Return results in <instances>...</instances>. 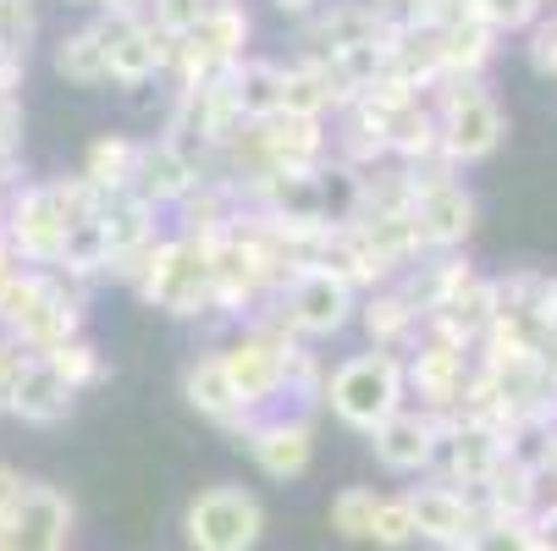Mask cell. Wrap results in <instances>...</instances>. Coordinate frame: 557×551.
Masks as SVG:
<instances>
[{"mask_svg":"<svg viewBox=\"0 0 557 551\" xmlns=\"http://www.w3.org/2000/svg\"><path fill=\"white\" fill-rule=\"evenodd\" d=\"M0 414H7V409H0Z\"/></svg>","mask_w":557,"mask_h":551,"instance_id":"c3c4849f","label":"cell"},{"mask_svg":"<svg viewBox=\"0 0 557 551\" xmlns=\"http://www.w3.org/2000/svg\"><path fill=\"white\" fill-rule=\"evenodd\" d=\"M354 321L364 326V342L370 348L409 353L420 342V321H425V314L404 298V287H397V281H381V287L359 292V314H354Z\"/></svg>","mask_w":557,"mask_h":551,"instance_id":"ffe728a7","label":"cell"},{"mask_svg":"<svg viewBox=\"0 0 557 551\" xmlns=\"http://www.w3.org/2000/svg\"><path fill=\"white\" fill-rule=\"evenodd\" d=\"M249 39H255V17L244 0H215V7L172 39V61H166V84L172 89H188V84H210V77L232 72L237 61L249 55Z\"/></svg>","mask_w":557,"mask_h":551,"instance_id":"277c9868","label":"cell"},{"mask_svg":"<svg viewBox=\"0 0 557 551\" xmlns=\"http://www.w3.org/2000/svg\"><path fill=\"white\" fill-rule=\"evenodd\" d=\"M50 61H55V72L66 77L72 89H100V84H111V72H106V50H100L95 23H84V28H66V34L55 39Z\"/></svg>","mask_w":557,"mask_h":551,"instance_id":"4316f807","label":"cell"},{"mask_svg":"<svg viewBox=\"0 0 557 551\" xmlns=\"http://www.w3.org/2000/svg\"><path fill=\"white\" fill-rule=\"evenodd\" d=\"M530 66L541 77H557V12L552 17L541 12V23L530 28Z\"/></svg>","mask_w":557,"mask_h":551,"instance_id":"836d02e7","label":"cell"},{"mask_svg":"<svg viewBox=\"0 0 557 551\" xmlns=\"http://www.w3.org/2000/svg\"><path fill=\"white\" fill-rule=\"evenodd\" d=\"M271 7H276L282 17H298V23H304L309 12H321V7H326V0H271Z\"/></svg>","mask_w":557,"mask_h":551,"instance_id":"ab89813d","label":"cell"},{"mask_svg":"<svg viewBox=\"0 0 557 551\" xmlns=\"http://www.w3.org/2000/svg\"><path fill=\"white\" fill-rule=\"evenodd\" d=\"M260 133V149L271 172H314L332 161V122L321 116H287V111H271L255 122Z\"/></svg>","mask_w":557,"mask_h":551,"instance_id":"2e32d148","label":"cell"},{"mask_svg":"<svg viewBox=\"0 0 557 551\" xmlns=\"http://www.w3.org/2000/svg\"><path fill=\"white\" fill-rule=\"evenodd\" d=\"M72 403H77V391L55 375V364L50 359H28L23 364V375L12 380V391H7V414L12 419H23V425H61L66 414H72Z\"/></svg>","mask_w":557,"mask_h":551,"instance_id":"44dd1931","label":"cell"},{"mask_svg":"<svg viewBox=\"0 0 557 551\" xmlns=\"http://www.w3.org/2000/svg\"><path fill=\"white\" fill-rule=\"evenodd\" d=\"M39 34V0H0V50L28 55Z\"/></svg>","mask_w":557,"mask_h":551,"instance_id":"1f68e13d","label":"cell"},{"mask_svg":"<svg viewBox=\"0 0 557 551\" xmlns=\"http://www.w3.org/2000/svg\"><path fill=\"white\" fill-rule=\"evenodd\" d=\"M7 199H12V188H0V221H7Z\"/></svg>","mask_w":557,"mask_h":551,"instance_id":"7bdbcfd3","label":"cell"},{"mask_svg":"<svg viewBox=\"0 0 557 551\" xmlns=\"http://www.w3.org/2000/svg\"><path fill=\"white\" fill-rule=\"evenodd\" d=\"M375 502L381 491L375 486H343L326 508V524L343 535V540H370V524H375Z\"/></svg>","mask_w":557,"mask_h":551,"instance_id":"f1b7e54d","label":"cell"},{"mask_svg":"<svg viewBox=\"0 0 557 551\" xmlns=\"http://www.w3.org/2000/svg\"><path fill=\"white\" fill-rule=\"evenodd\" d=\"M172 215H177L172 231H183V238H199V243H215L221 231L232 226V215H237V193L221 188V183H205V177H199V183L172 204Z\"/></svg>","mask_w":557,"mask_h":551,"instance_id":"7402d4cb","label":"cell"},{"mask_svg":"<svg viewBox=\"0 0 557 551\" xmlns=\"http://www.w3.org/2000/svg\"><path fill=\"white\" fill-rule=\"evenodd\" d=\"M149 309L172 314V321H215L210 309V243L183 238V231H161L138 260L127 281Z\"/></svg>","mask_w":557,"mask_h":551,"instance_id":"6da1fadb","label":"cell"},{"mask_svg":"<svg viewBox=\"0 0 557 551\" xmlns=\"http://www.w3.org/2000/svg\"><path fill=\"white\" fill-rule=\"evenodd\" d=\"M409 403V380H404V353H386V348H364L348 353L337 370H326V403L348 430L370 436L386 414H397Z\"/></svg>","mask_w":557,"mask_h":551,"instance_id":"3957f363","label":"cell"},{"mask_svg":"<svg viewBox=\"0 0 557 551\" xmlns=\"http://www.w3.org/2000/svg\"><path fill=\"white\" fill-rule=\"evenodd\" d=\"M276 309H282V321H287L304 342H332V337H343V331L354 326L359 292H354L343 276L309 265V271H298V276L282 281Z\"/></svg>","mask_w":557,"mask_h":551,"instance_id":"52a82bcc","label":"cell"},{"mask_svg":"<svg viewBox=\"0 0 557 551\" xmlns=\"http://www.w3.org/2000/svg\"><path fill=\"white\" fill-rule=\"evenodd\" d=\"M541 12H546V0H469V17L481 28H492L497 39L503 34H530L541 23Z\"/></svg>","mask_w":557,"mask_h":551,"instance_id":"f546056e","label":"cell"},{"mask_svg":"<svg viewBox=\"0 0 557 551\" xmlns=\"http://www.w3.org/2000/svg\"><path fill=\"white\" fill-rule=\"evenodd\" d=\"M23 72H28V55L0 50V95H17L23 89Z\"/></svg>","mask_w":557,"mask_h":551,"instance_id":"74e56055","label":"cell"},{"mask_svg":"<svg viewBox=\"0 0 557 551\" xmlns=\"http://www.w3.org/2000/svg\"><path fill=\"white\" fill-rule=\"evenodd\" d=\"M244 447L265 480H298L314 463V419L304 409H271L249 425Z\"/></svg>","mask_w":557,"mask_h":551,"instance_id":"8fae6325","label":"cell"},{"mask_svg":"<svg viewBox=\"0 0 557 551\" xmlns=\"http://www.w3.org/2000/svg\"><path fill=\"white\" fill-rule=\"evenodd\" d=\"M183 398H188V409H194L199 419H210V425L226 430L232 441H244L249 425L260 419L255 409H244V398H237V386L226 380L215 348H205V353H194V359L183 364Z\"/></svg>","mask_w":557,"mask_h":551,"instance_id":"9a60e30c","label":"cell"},{"mask_svg":"<svg viewBox=\"0 0 557 551\" xmlns=\"http://www.w3.org/2000/svg\"><path fill=\"white\" fill-rule=\"evenodd\" d=\"M497 463H503V436L453 419V425L442 430V447H436L431 475H442V480H453V486H463V491H481Z\"/></svg>","mask_w":557,"mask_h":551,"instance_id":"ac0fdd59","label":"cell"},{"mask_svg":"<svg viewBox=\"0 0 557 551\" xmlns=\"http://www.w3.org/2000/svg\"><path fill=\"white\" fill-rule=\"evenodd\" d=\"M23 276V260L12 254V243L0 238V303H7V292H12V281Z\"/></svg>","mask_w":557,"mask_h":551,"instance_id":"f35d334b","label":"cell"},{"mask_svg":"<svg viewBox=\"0 0 557 551\" xmlns=\"http://www.w3.org/2000/svg\"><path fill=\"white\" fill-rule=\"evenodd\" d=\"M133 161H138V138H127V133H100V138L84 149V161H77V177H84L100 199H111V193H127Z\"/></svg>","mask_w":557,"mask_h":551,"instance_id":"603a6c76","label":"cell"},{"mask_svg":"<svg viewBox=\"0 0 557 551\" xmlns=\"http://www.w3.org/2000/svg\"><path fill=\"white\" fill-rule=\"evenodd\" d=\"M436 447H442V419L414 409V403H404L370 430V452L386 475H431Z\"/></svg>","mask_w":557,"mask_h":551,"instance_id":"7c38bea8","label":"cell"},{"mask_svg":"<svg viewBox=\"0 0 557 551\" xmlns=\"http://www.w3.org/2000/svg\"><path fill=\"white\" fill-rule=\"evenodd\" d=\"M530 529H535V540H541V551H557V497H546V502L535 508V518H530Z\"/></svg>","mask_w":557,"mask_h":551,"instance_id":"8d00e7d4","label":"cell"},{"mask_svg":"<svg viewBox=\"0 0 557 551\" xmlns=\"http://www.w3.org/2000/svg\"><path fill=\"white\" fill-rule=\"evenodd\" d=\"M210 7H215V0H149L144 17H149L154 28H161V34H172V39H177V34H188Z\"/></svg>","mask_w":557,"mask_h":551,"instance_id":"d6a6232c","label":"cell"},{"mask_svg":"<svg viewBox=\"0 0 557 551\" xmlns=\"http://www.w3.org/2000/svg\"><path fill=\"white\" fill-rule=\"evenodd\" d=\"M492 61H497V34L492 28H481L474 17L442 28V77H486Z\"/></svg>","mask_w":557,"mask_h":551,"instance_id":"d4e9b609","label":"cell"},{"mask_svg":"<svg viewBox=\"0 0 557 551\" xmlns=\"http://www.w3.org/2000/svg\"><path fill=\"white\" fill-rule=\"evenodd\" d=\"M95 34H100V50H106L111 84H122V89H144V84H154V77H166L172 34H161L149 17H133V12H100V17H95Z\"/></svg>","mask_w":557,"mask_h":551,"instance_id":"ba28073f","label":"cell"},{"mask_svg":"<svg viewBox=\"0 0 557 551\" xmlns=\"http://www.w3.org/2000/svg\"><path fill=\"white\" fill-rule=\"evenodd\" d=\"M546 7H552V0H546Z\"/></svg>","mask_w":557,"mask_h":551,"instance_id":"7dc6e473","label":"cell"},{"mask_svg":"<svg viewBox=\"0 0 557 551\" xmlns=\"http://www.w3.org/2000/svg\"><path fill=\"white\" fill-rule=\"evenodd\" d=\"M442 127V154L463 172V166H481L503 149L508 138V116L497 105V95L486 89V77H442V84L425 95Z\"/></svg>","mask_w":557,"mask_h":551,"instance_id":"7a4b0ae2","label":"cell"},{"mask_svg":"<svg viewBox=\"0 0 557 551\" xmlns=\"http://www.w3.org/2000/svg\"><path fill=\"white\" fill-rule=\"evenodd\" d=\"M72 524H77V508L61 486H45V480H28L12 524L0 529V546L7 551H66L72 540Z\"/></svg>","mask_w":557,"mask_h":551,"instance_id":"5bb4252c","label":"cell"},{"mask_svg":"<svg viewBox=\"0 0 557 551\" xmlns=\"http://www.w3.org/2000/svg\"><path fill=\"white\" fill-rule=\"evenodd\" d=\"M546 359H552V370H557V342H552V348H546Z\"/></svg>","mask_w":557,"mask_h":551,"instance_id":"bcb514c9","label":"cell"},{"mask_svg":"<svg viewBox=\"0 0 557 551\" xmlns=\"http://www.w3.org/2000/svg\"><path fill=\"white\" fill-rule=\"evenodd\" d=\"M61 215L50 204V188L45 183H17L12 199H7V221H0V238L12 243V254L23 265H55L61 254Z\"/></svg>","mask_w":557,"mask_h":551,"instance_id":"4fadbf2b","label":"cell"},{"mask_svg":"<svg viewBox=\"0 0 557 551\" xmlns=\"http://www.w3.org/2000/svg\"><path fill=\"white\" fill-rule=\"evenodd\" d=\"M474 502H481V518H486V524H519V518H535V508L546 502V475L503 452V463L486 475V486L474 491Z\"/></svg>","mask_w":557,"mask_h":551,"instance_id":"d6986e66","label":"cell"},{"mask_svg":"<svg viewBox=\"0 0 557 551\" xmlns=\"http://www.w3.org/2000/svg\"><path fill=\"white\" fill-rule=\"evenodd\" d=\"M226 89H232V100H237V111H244L249 122H260V116H271V111H282V61H271V55H244L232 72H226Z\"/></svg>","mask_w":557,"mask_h":551,"instance_id":"cb8c5ba5","label":"cell"},{"mask_svg":"<svg viewBox=\"0 0 557 551\" xmlns=\"http://www.w3.org/2000/svg\"><path fill=\"white\" fill-rule=\"evenodd\" d=\"M447 551H481V546H474V540H469V546H447Z\"/></svg>","mask_w":557,"mask_h":551,"instance_id":"f6af8a7d","label":"cell"},{"mask_svg":"<svg viewBox=\"0 0 557 551\" xmlns=\"http://www.w3.org/2000/svg\"><path fill=\"white\" fill-rule=\"evenodd\" d=\"M282 111L287 116H337V95L321 61H282Z\"/></svg>","mask_w":557,"mask_h":551,"instance_id":"484cf974","label":"cell"},{"mask_svg":"<svg viewBox=\"0 0 557 551\" xmlns=\"http://www.w3.org/2000/svg\"><path fill=\"white\" fill-rule=\"evenodd\" d=\"M469 375H474V348H458V342H442V337H420L404 353L409 398H414V409H425L436 419H458Z\"/></svg>","mask_w":557,"mask_h":551,"instance_id":"9c48e42d","label":"cell"},{"mask_svg":"<svg viewBox=\"0 0 557 551\" xmlns=\"http://www.w3.org/2000/svg\"><path fill=\"white\" fill-rule=\"evenodd\" d=\"M265 535V508L249 486H205L183 508L188 551H255Z\"/></svg>","mask_w":557,"mask_h":551,"instance_id":"8992f818","label":"cell"},{"mask_svg":"<svg viewBox=\"0 0 557 551\" xmlns=\"http://www.w3.org/2000/svg\"><path fill=\"white\" fill-rule=\"evenodd\" d=\"M199 183V172H194V161L172 143V138H138V161H133V183H127V193L138 199V204H149V210H172L188 188Z\"/></svg>","mask_w":557,"mask_h":551,"instance_id":"e0dca14e","label":"cell"},{"mask_svg":"<svg viewBox=\"0 0 557 551\" xmlns=\"http://www.w3.org/2000/svg\"><path fill=\"white\" fill-rule=\"evenodd\" d=\"M409 508H414V535L431 546V551H447V546H469V540H481L486 518H481V502H474V491L431 475L420 486L404 491Z\"/></svg>","mask_w":557,"mask_h":551,"instance_id":"30bf717a","label":"cell"},{"mask_svg":"<svg viewBox=\"0 0 557 551\" xmlns=\"http://www.w3.org/2000/svg\"><path fill=\"white\" fill-rule=\"evenodd\" d=\"M414 226L431 254H453L474 238V226H481V204L474 193L463 188L458 166L436 161V166H414V204H409Z\"/></svg>","mask_w":557,"mask_h":551,"instance_id":"5b68a950","label":"cell"},{"mask_svg":"<svg viewBox=\"0 0 557 551\" xmlns=\"http://www.w3.org/2000/svg\"><path fill=\"white\" fill-rule=\"evenodd\" d=\"M61 7H100V0H61Z\"/></svg>","mask_w":557,"mask_h":551,"instance_id":"ee69618b","label":"cell"},{"mask_svg":"<svg viewBox=\"0 0 557 551\" xmlns=\"http://www.w3.org/2000/svg\"><path fill=\"white\" fill-rule=\"evenodd\" d=\"M39 359H50L55 364V375L72 386V391H89V386H100L111 370H106V353L89 342V331H77V337H66L61 348H50V353H39Z\"/></svg>","mask_w":557,"mask_h":551,"instance_id":"83f0119b","label":"cell"},{"mask_svg":"<svg viewBox=\"0 0 557 551\" xmlns=\"http://www.w3.org/2000/svg\"><path fill=\"white\" fill-rule=\"evenodd\" d=\"M17 149H23V100L0 95V154H17Z\"/></svg>","mask_w":557,"mask_h":551,"instance_id":"e575fe53","label":"cell"},{"mask_svg":"<svg viewBox=\"0 0 557 551\" xmlns=\"http://www.w3.org/2000/svg\"><path fill=\"white\" fill-rule=\"evenodd\" d=\"M370 540L386 546V551H404V546L420 540V535H414V508H409L404 491H381V502H375V524H370Z\"/></svg>","mask_w":557,"mask_h":551,"instance_id":"4dcf8cb0","label":"cell"},{"mask_svg":"<svg viewBox=\"0 0 557 551\" xmlns=\"http://www.w3.org/2000/svg\"><path fill=\"white\" fill-rule=\"evenodd\" d=\"M144 7L149 0H100V12H133V17H144Z\"/></svg>","mask_w":557,"mask_h":551,"instance_id":"60d3db41","label":"cell"},{"mask_svg":"<svg viewBox=\"0 0 557 551\" xmlns=\"http://www.w3.org/2000/svg\"><path fill=\"white\" fill-rule=\"evenodd\" d=\"M546 480H552V497H557V447H552V458H546Z\"/></svg>","mask_w":557,"mask_h":551,"instance_id":"b9f144b4","label":"cell"},{"mask_svg":"<svg viewBox=\"0 0 557 551\" xmlns=\"http://www.w3.org/2000/svg\"><path fill=\"white\" fill-rule=\"evenodd\" d=\"M23 491H28V480H23V468H12V463H0V529L12 524V513H17Z\"/></svg>","mask_w":557,"mask_h":551,"instance_id":"d590c367","label":"cell"}]
</instances>
